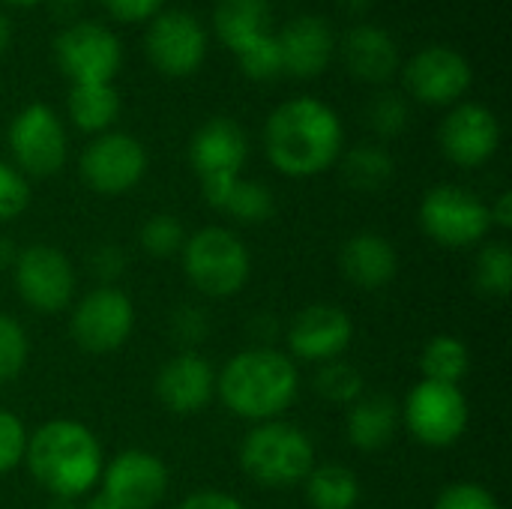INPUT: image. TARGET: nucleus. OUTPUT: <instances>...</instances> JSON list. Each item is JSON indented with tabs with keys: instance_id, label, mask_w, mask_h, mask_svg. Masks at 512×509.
<instances>
[{
	"instance_id": "a19ab883",
	"label": "nucleus",
	"mask_w": 512,
	"mask_h": 509,
	"mask_svg": "<svg viewBox=\"0 0 512 509\" xmlns=\"http://www.w3.org/2000/svg\"><path fill=\"white\" fill-rule=\"evenodd\" d=\"M177 509H243V504L225 492H198L189 495Z\"/></svg>"
},
{
	"instance_id": "f257e3e1",
	"label": "nucleus",
	"mask_w": 512,
	"mask_h": 509,
	"mask_svg": "<svg viewBox=\"0 0 512 509\" xmlns=\"http://www.w3.org/2000/svg\"><path fill=\"white\" fill-rule=\"evenodd\" d=\"M342 141L339 114L315 96L282 102L264 126L267 159L285 177H315L327 171L342 156Z\"/></svg>"
},
{
	"instance_id": "aec40b11",
	"label": "nucleus",
	"mask_w": 512,
	"mask_h": 509,
	"mask_svg": "<svg viewBox=\"0 0 512 509\" xmlns=\"http://www.w3.org/2000/svg\"><path fill=\"white\" fill-rule=\"evenodd\" d=\"M342 60L363 84H387L399 72V48L381 24L360 21L342 36Z\"/></svg>"
},
{
	"instance_id": "09e8293b",
	"label": "nucleus",
	"mask_w": 512,
	"mask_h": 509,
	"mask_svg": "<svg viewBox=\"0 0 512 509\" xmlns=\"http://www.w3.org/2000/svg\"><path fill=\"white\" fill-rule=\"evenodd\" d=\"M48 509H72V501H63V498H54V504Z\"/></svg>"
},
{
	"instance_id": "c9c22d12",
	"label": "nucleus",
	"mask_w": 512,
	"mask_h": 509,
	"mask_svg": "<svg viewBox=\"0 0 512 509\" xmlns=\"http://www.w3.org/2000/svg\"><path fill=\"white\" fill-rule=\"evenodd\" d=\"M27 450V432L18 417L9 411H0V474L15 468L24 459Z\"/></svg>"
},
{
	"instance_id": "6e6552de",
	"label": "nucleus",
	"mask_w": 512,
	"mask_h": 509,
	"mask_svg": "<svg viewBox=\"0 0 512 509\" xmlns=\"http://www.w3.org/2000/svg\"><path fill=\"white\" fill-rule=\"evenodd\" d=\"M54 57L60 72L75 84H111L123 63L120 39L96 21H78L57 33Z\"/></svg>"
},
{
	"instance_id": "4c0bfd02",
	"label": "nucleus",
	"mask_w": 512,
	"mask_h": 509,
	"mask_svg": "<svg viewBox=\"0 0 512 509\" xmlns=\"http://www.w3.org/2000/svg\"><path fill=\"white\" fill-rule=\"evenodd\" d=\"M162 3H165V0H102V6H105L117 21H126V24L150 21L153 15L162 12Z\"/></svg>"
},
{
	"instance_id": "a18cd8bd",
	"label": "nucleus",
	"mask_w": 512,
	"mask_h": 509,
	"mask_svg": "<svg viewBox=\"0 0 512 509\" xmlns=\"http://www.w3.org/2000/svg\"><path fill=\"white\" fill-rule=\"evenodd\" d=\"M339 6H342V9H348V12H354V15H360V12L372 9V6H375V0H339Z\"/></svg>"
},
{
	"instance_id": "e433bc0d",
	"label": "nucleus",
	"mask_w": 512,
	"mask_h": 509,
	"mask_svg": "<svg viewBox=\"0 0 512 509\" xmlns=\"http://www.w3.org/2000/svg\"><path fill=\"white\" fill-rule=\"evenodd\" d=\"M435 509H501L498 501L474 483H453L441 492Z\"/></svg>"
},
{
	"instance_id": "0eeeda50",
	"label": "nucleus",
	"mask_w": 512,
	"mask_h": 509,
	"mask_svg": "<svg viewBox=\"0 0 512 509\" xmlns=\"http://www.w3.org/2000/svg\"><path fill=\"white\" fill-rule=\"evenodd\" d=\"M207 27L189 9H165L147 21V60L168 78H186L201 69L207 57Z\"/></svg>"
},
{
	"instance_id": "de8ad7c7",
	"label": "nucleus",
	"mask_w": 512,
	"mask_h": 509,
	"mask_svg": "<svg viewBox=\"0 0 512 509\" xmlns=\"http://www.w3.org/2000/svg\"><path fill=\"white\" fill-rule=\"evenodd\" d=\"M3 3H9V6H36L42 0H3Z\"/></svg>"
},
{
	"instance_id": "37998d69",
	"label": "nucleus",
	"mask_w": 512,
	"mask_h": 509,
	"mask_svg": "<svg viewBox=\"0 0 512 509\" xmlns=\"http://www.w3.org/2000/svg\"><path fill=\"white\" fill-rule=\"evenodd\" d=\"M18 261V252H15V246H12V240L9 237H0V270H6L9 264H15Z\"/></svg>"
},
{
	"instance_id": "cd10ccee",
	"label": "nucleus",
	"mask_w": 512,
	"mask_h": 509,
	"mask_svg": "<svg viewBox=\"0 0 512 509\" xmlns=\"http://www.w3.org/2000/svg\"><path fill=\"white\" fill-rule=\"evenodd\" d=\"M420 369H423L426 381H438V384L459 387V381L471 369V357H468L465 342H459L456 336H438V339H432L426 345L423 357H420Z\"/></svg>"
},
{
	"instance_id": "f704fd0d",
	"label": "nucleus",
	"mask_w": 512,
	"mask_h": 509,
	"mask_svg": "<svg viewBox=\"0 0 512 509\" xmlns=\"http://www.w3.org/2000/svg\"><path fill=\"white\" fill-rule=\"evenodd\" d=\"M30 204V186L24 174L6 162H0V222H12Z\"/></svg>"
},
{
	"instance_id": "72a5a7b5",
	"label": "nucleus",
	"mask_w": 512,
	"mask_h": 509,
	"mask_svg": "<svg viewBox=\"0 0 512 509\" xmlns=\"http://www.w3.org/2000/svg\"><path fill=\"white\" fill-rule=\"evenodd\" d=\"M27 363V336L18 321L0 315V384L12 381Z\"/></svg>"
},
{
	"instance_id": "2f4dec72",
	"label": "nucleus",
	"mask_w": 512,
	"mask_h": 509,
	"mask_svg": "<svg viewBox=\"0 0 512 509\" xmlns=\"http://www.w3.org/2000/svg\"><path fill=\"white\" fill-rule=\"evenodd\" d=\"M408 117H411V114H408V102H405L399 93H390V90L378 93V96L369 102V108H366V120H369L372 132L381 135V138H396V135H402L405 126H408Z\"/></svg>"
},
{
	"instance_id": "ea45409f",
	"label": "nucleus",
	"mask_w": 512,
	"mask_h": 509,
	"mask_svg": "<svg viewBox=\"0 0 512 509\" xmlns=\"http://www.w3.org/2000/svg\"><path fill=\"white\" fill-rule=\"evenodd\" d=\"M174 330H177V336H183L186 342H198V339L207 333L204 312H198V309H183V312H177Z\"/></svg>"
},
{
	"instance_id": "412c9836",
	"label": "nucleus",
	"mask_w": 512,
	"mask_h": 509,
	"mask_svg": "<svg viewBox=\"0 0 512 509\" xmlns=\"http://www.w3.org/2000/svg\"><path fill=\"white\" fill-rule=\"evenodd\" d=\"M213 390H216L213 369L195 351L171 357L162 366L159 378H156V393H159L162 405L168 411H174V414H195V411H201L210 402Z\"/></svg>"
},
{
	"instance_id": "9d476101",
	"label": "nucleus",
	"mask_w": 512,
	"mask_h": 509,
	"mask_svg": "<svg viewBox=\"0 0 512 509\" xmlns=\"http://www.w3.org/2000/svg\"><path fill=\"white\" fill-rule=\"evenodd\" d=\"M9 150L21 171L51 177L66 162V132L60 117L45 102L24 105L9 123Z\"/></svg>"
},
{
	"instance_id": "a211bd4d",
	"label": "nucleus",
	"mask_w": 512,
	"mask_h": 509,
	"mask_svg": "<svg viewBox=\"0 0 512 509\" xmlns=\"http://www.w3.org/2000/svg\"><path fill=\"white\" fill-rule=\"evenodd\" d=\"M279 60H282V75L294 78H315L321 75L333 54H336V36L333 27L318 18V15H297L291 18L279 33Z\"/></svg>"
},
{
	"instance_id": "79ce46f5",
	"label": "nucleus",
	"mask_w": 512,
	"mask_h": 509,
	"mask_svg": "<svg viewBox=\"0 0 512 509\" xmlns=\"http://www.w3.org/2000/svg\"><path fill=\"white\" fill-rule=\"evenodd\" d=\"M489 216L501 225V228H510L512 225V195L510 192H504L501 198H498V204L489 210Z\"/></svg>"
},
{
	"instance_id": "c03bdc74",
	"label": "nucleus",
	"mask_w": 512,
	"mask_h": 509,
	"mask_svg": "<svg viewBox=\"0 0 512 509\" xmlns=\"http://www.w3.org/2000/svg\"><path fill=\"white\" fill-rule=\"evenodd\" d=\"M12 45V21L0 12V54Z\"/></svg>"
},
{
	"instance_id": "2eb2a0df",
	"label": "nucleus",
	"mask_w": 512,
	"mask_h": 509,
	"mask_svg": "<svg viewBox=\"0 0 512 509\" xmlns=\"http://www.w3.org/2000/svg\"><path fill=\"white\" fill-rule=\"evenodd\" d=\"M438 141L450 162L462 168H477L498 153L501 123L495 111L480 102H456L441 120Z\"/></svg>"
},
{
	"instance_id": "423d86ee",
	"label": "nucleus",
	"mask_w": 512,
	"mask_h": 509,
	"mask_svg": "<svg viewBox=\"0 0 512 509\" xmlns=\"http://www.w3.org/2000/svg\"><path fill=\"white\" fill-rule=\"evenodd\" d=\"M246 156H249L246 132L231 117H213L192 135L189 162L201 180V192L207 204L219 210L225 192L240 180Z\"/></svg>"
},
{
	"instance_id": "b1692460",
	"label": "nucleus",
	"mask_w": 512,
	"mask_h": 509,
	"mask_svg": "<svg viewBox=\"0 0 512 509\" xmlns=\"http://www.w3.org/2000/svg\"><path fill=\"white\" fill-rule=\"evenodd\" d=\"M399 408L390 396L372 393L351 405L348 411V438L357 450H381L396 435Z\"/></svg>"
},
{
	"instance_id": "4be33fe9",
	"label": "nucleus",
	"mask_w": 512,
	"mask_h": 509,
	"mask_svg": "<svg viewBox=\"0 0 512 509\" xmlns=\"http://www.w3.org/2000/svg\"><path fill=\"white\" fill-rule=\"evenodd\" d=\"M270 18V0H216L213 30L234 57H243L276 36Z\"/></svg>"
},
{
	"instance_id": "20e7f679",
	"label": "nucleus",
	"mask_w": 512,
	"mask_h": 509,
	"mask_svg": "<svg viewBox=\"0 0 512 509\" xmlns=\"http://www.w3.org/2000/svg\"><path fill=\"white\" fill-rule=\"evenodd\" d=\"M240 465L255 483L288 489L306 480L315 468V447L303 429L267 420L246 435L240 447Z\"/></svg>"
},
{
	"instance_id": "c85d7f7f",
	"label": "nucleus",
	"mask_w": 512,
	"mask_h": 509,
	"mask_svg": "<svg viewBox=\"0 0 512 509\" xmlns=\"http://www.w3.org/2000/svg\"><path fill=\"white\" fill-rule=\"evenodd\" d=\"M273 207H276L273 192L255 180H237L219 204V210L231 213L237 222H246V225H258V222L270 219Z\"/></svg>"
},
{
	"instance_id": "bb28decb",
	"label": "nucleus",
	"mask_w": 512,
	"mask_h": 509,
	"mask_svg": "<svg viewBox=\"0 0 512 509\" xmlns=\"http://www.w3.org/2000/svg\"><path fill=\"white\" fill-rule=\"evenodd\" d=\"M306 495L315 509H351L360 498V483L342 465H321L309 471Z\"/></svg>"
},
{
	"instance_id": "7c9ffc66",
	"label": "nucleus",
	"mask_w": 512,
	"mask_h": 509,
	"mask_svg": "<svg viewBox=\"0 0 512 509\" xmlns=\"http://www.w3.org/2000/svg\"><path fill=\"white\" fill-rule=\"evenodd\" d=\"M315 390L318 396H324L327 402L336 405H348L357 402L363 393V375L342 360H330L327 366H321V372L315 375Z\"/></svg>"
},
{
	"instance_id": "7ed1b4c3",
	"label": "nucleus",
	"mask_w": 512,
	"mask_h": 509,
	"mask_svg": "<svg viewBox=\"0 0 512 509\" xmlns=\"http://www.w3.org/2000/svg\"><path fill=\"white\" fill-rule=\"evenodd\" d=\"M219 396L243 420H273L297 399V366L273 348H249L231 357L219 375Z\"/></svg>"
},
{
	"instance_id": "c756f323",
	"label": "nucleus",
	"mask_w": 512,
	"mask_h": 509,
	"mask_svg": "<svg viewBox=\"0 0 512 509\" xmlns=\"http://www.w3.org/2000/svg\"><path fill=\"white\" fill-rule=\"evenodd\" d=\"M477 288L489 297L507 300L512 291V252L504 240L483 246L477 255Z\"/></svg>"
},
{
	"instance_id": "39448f33",
	"label": "nucleus",
	"mask_w": 512,
	"mask_h": 509,
	"mask_svg": "<svg viewBox=\"0 0 512 509\" xmlns=\"http://www.w3.org/2000/svg\"><path fill=\"white\" fill-rule=\"evenodd\" d=\"M183 267L207 297H231L249 279V249L225 228H204L183 243Z\"/></svg>"
},
{
	"instance_id": "9b49d317",
	"label": "nucleus",
	"mask_w": 512,
	"mask_h": 509,
	"mask_svg": "<svg viewBox=\"0 0 512 509\" xmlns=\"http://www.w3.org/2000/svg\"><path fill=\"white\" fill-rule=\"evenodd\" d=\"M408 93L423 105H456L474 84L468 57L447 45H429L417 51L402 69Z\"/></svg>"
},
{
	"instance_id": "a878e982",
	"label": "nucleus",
	"mask_w": 512,
	"mask_h": 509,
	"mask_svg": "<svg viewBox=\"0 0 512 509\" xmlns=\"http://www.w3.org/2000/svg\"><path fill=\"white\" fill-rule=\"evenodd\" d=\"M396 174L393 156L381 144H360L345 153L342 177L357 192H381Z\"/></svg>"
},
{
	"instance_id": "6ab92c4d",
	"label": "nucleus",
	"mask_w": 512,
	"mask_h": 509,
	"mask_svg": "<svg viewBox=\"0 0 512 509\" xmlns=\"http://www.w3.org/2000/svg\"><path fill=\"white\" fill-rule=\"evenodd\" d=\"M354 336V324L345 309L315 303L306 306L288 327V345L303 360H336Z\"/></svg>"
},
{
	"instance_id": "393cba45",
	"label": "nucleus",
	"mask_w": 512,
	"mask_h": 509,
	"mask_svg": "<svg viewBox=\"0 0 512 509\" xmlns=\"http://www.w3.org/2000/svg\"><path fill=\"white\" fill-rule=\"evenodd\" d=\"M69 117L81 132H108L120 114V96L111 84H75L69 90Z\"/></svg>"
},
{
	"instance_id": "58836bf2",
	"label": "nucleus",
	"mask_w": 512,
	"mask_h": 509,
	"mask_svg": "<svg viewBox=\"0 0 512 509\" xmlns=\"http://www.w3.org/2000/svg\"><path fill=\"white\" fill-rule=\"evenodd\" d=\"M90 267H93V273H96V276H102V279H114V276H120V270H123V255H120V249H117V246H102V249H96V252H93Z\"/></svg>"
},
{
	"instance_id": "4468645a",
	"label": "nucleus",
	"mask_w": 512,
	"mask_h": 509,
	"mask_svg": "<svg viewBox=\"0 0 512 509\" xmlns=\"http://www.w3.org/2000/svg\"><path fill=\"white\" fill-rule=\"evenodd\" d=\"M135 324V309L132 300L111 288L102 285L96 291H90L72 312V339L93 354H108L114 348H120Z\"/></svg>"
},
{
	"instance_id": "f3484780",
	"label": "nucleus",
	"mask_w": 512,
	"mask_h": 509,
	"mask_svg": "<svg viewBox=\"0 0 512 509\" xmlns=\"http://www.w3.org/2000/svg\"><path fill=\"white\" fill-rule=\"evenodd\" d=\"M168 489L165 465L144 450H126L105 468L102 498L114 509H153Z\"/></svg>"
},
{
	"instance_id": "ddd939ff",
	"label": "nucleus",
	"mask_w": 512,
	"mask_h": 509,
	"mask_svg": "<svg viewBox=\"0 0 512 509\" xmlns=\"http://www.w3.org/2000/svg\"><path fill=\"white\" fill-rule=\"evenodd\" d=\"M405 423L417 441L429 447H450L468 426V402L453 384L423 381L405 402Z\"/></svg>"
},
{
	"instance_id": "8fccbe9b",
	"label": "nucleus",
	"mask_w": 512,
	"mask_h": 509,
	"mask_svg": "<svg viewBox=\"0 0 512 509\" xmlns=\"http://www.w3.org/2000/svg\"><path fill=\"white\" fill-rule=\"evenodd\" d=\"M69 3H75V0H69Z\"/></svg>"
},
{
	"instance_id": "f8f14e48",
	"label": "nucleus",
	"mask_w": 512,
	"mask_h": 509,
	"mask_svg": "<svg viewBox=\"0 0 512 509\" xmlns=\"http://www.w3.org/2000/svg\"><path fill=\"white\" fill-rule=\"evenodd\" d=\"M147 171V150L126 132H102L81 153V177L99 195H120L138 186Z\"/></svg>"
},
{
	"instance_id": "473e14b6",
	"label": "nucleus",
	"mask_w": 512,
	"mask_h": 509,
	"mask_svg": "<svg viewBox=\"0 0 512 509\" xmlns=\"http://www.w3.org/2000/svg\"><path fill=\"white\" fill-rule=\"evenodd\" d=\"M183 225L174 216H153L141 228V249L153 258H168L183 249Z\"/></svg>"
},
{
	"instance_id": "dca6fc26",
	"label": "nucleus",
	"mask_w": 512,
	"mask_h": 509,
	"mask_svg": "<svg viewBox=\"0 0 512 509\" xmlns=\"http://www.w3.org/2000/svg\"><path fill=\"white\" fill-rule=\"evenodd\" d=\"M15 285L27 306L39 312H60L75 294V273L63 252L51 246H30L15 261Z\"/></svg>"
},
{
	"instance_id": "1a4fd4ad",
	"label": "nucleus",
	"mask_w": 512,
	"mask_h": 509,
	"mask_svg": "<svg viewBox=\"0 0 512 509\" xmlns=\"http://www.w3.org/2000/svg\"><path fill=\"white\" fill-rule=\"evenodd\" d=\"M420 222L423 231L447 246V249H465L480 243L489 234L492 216L489 207L471 195L462 186H435L426 192L420 204Z\"/></svg>"
},
{
	"instance_id": "f03ea898",
	"label": "nucleus",
	"mask_w": 512,
	"mask_h": 509,
	"mask_svg": "<svg viewBox=\"0 0 512 509\" xmlns=\"http://www.w3.org/2000/svg\"><path fill=\"white\" fill-rule=\"evenodd\" d=\"M33 480L54 498L72 501L102 477V450L93 432L75 420H51L27 441L24 450Z\"/></svg>"
},
{
	"instance_id": "5701e85b",
	"label": "nucleus",
	"mask_w": 512,
	"mask_h": 509,
	"mask_svg": "<svg viewBox=\"0 0 512 509\" xmlns=\"http://www.w3.org/2000/svg\"><path fill=\"white\" fill-rule=\"evenodd\" d=\"M339 264H342V273L366 291L384 288L387 282H393V276L399 270V258H396L393 243L387 237L369 234V231L354 234L342 246Z\"/></svg>"
},
{
	"instance_id": "49530a36",
	"label": "nucleus",
	"mask_w": 512,
	"mask_h": 509,
	"mask_svg": "<svg viewBox=\"0 0 512 509\" xmlns=\"http://www.w3.org/2000/svg\"><path fill=\"white\" fill-rule=\"evenodd\" d=\"M87 509H114V507H111V504H108V501H105L102 495H96V498L90 501V507H87Z\"/></svg>"
}]
</instances>
